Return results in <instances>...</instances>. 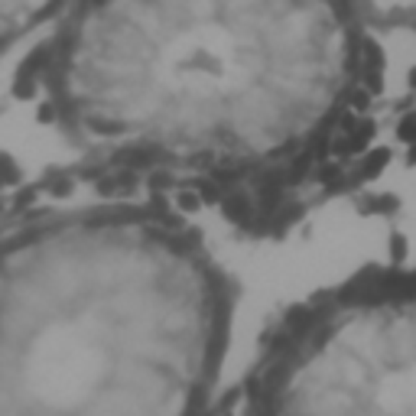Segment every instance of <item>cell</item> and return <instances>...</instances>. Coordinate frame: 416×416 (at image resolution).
<instances>
[{
  "instance_id": "cell-1",
  "label": "cell",
  "mask_w": 416,
  "mask_h": 416,
  "mask_svg": "<svg viewBox=\"0 0 416 416\" xmlns=\"http://www.w3.org/2000/svg\"><path fill=\"white\" fill-rule=\"evenodd\" d=\"M361 33L325 4H111L75 10L49 85L91 150L143 163H277L338 117Z\"/></svg>"
},
{
  "instance_id": "cell-2",
  "label": "cell",
  "mask_w": 416,
  "mask_h": 416,
  "mask_svg": "<svg viewBox=\"0 0 416 416\" xmlns=\"http://www.w3.org/2000/svg\"><path fill=\"white\" fill-rule=\"evenodd\" d=\"M221 280L140 218L39 228L0 254V416H198Z\"/></svg>"
},
{
  "instance_id": "cell-3",
  "label": "cell",
  "mask_w": 416,
  "mask_h": 416,
  "mask_svg": "<svg viewBox=\"0 0 416 416\" xmlns=\"http://www.w3.org/2000/svg\"><path fill=\"white\" fill-rule=\"evenodd\" d=\"M263 416H413L407 293H371L319 315L273 371Z\"/></svg>"
},
{
  "instance_id": "cell-4",
  "label": "cell",
  "mask_w": 416,
  "mask_h": 416,
  "mask_svg": "<svg viewBox=\"0 0 416 416\" xmlns=\"http://www.w3.org/2000/svg\"><path fill=\"white\" fill-rule=\"evenodd\" d=\"M59 14L62 7H49V4H0V56Z\"/></svg>"
}]
</instances>
